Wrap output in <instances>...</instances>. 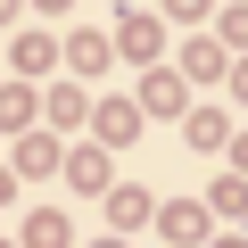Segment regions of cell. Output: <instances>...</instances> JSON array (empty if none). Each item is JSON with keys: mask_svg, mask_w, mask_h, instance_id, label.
<instances>
[{"mask_svg": "<svg viewBox=\"0 0 248 248\" xmlns=\"http://www.w3.org/2000/svg\"><path fill=\"white\" fill-rule=\"evenodd\" d=\"M108 50H124V58L141 66V58H157V50H166V25H157V17H141V9H124V17H116V42H108Z\"/></svg>", "mask_w": 248, "mask_h": 248, "instance_id": "6da1fadb", "label": "cell"}, {"mask_svg": "<svg viewBox=\"0 0 248 248\" xmlns=\"http://www.w3.org/2000/svg\"><path fill=\"white\" fill-rule=\"evenodd\" d=\"M91 124H99V141H108V149H124V141H141V108H133V99H108V108H99Z\"/></svg>", "mask_w": 248, "mask_h": 248, "instance_id": "7a4b0ae2", "label": "cell"}, {"mask_svg": "<svg viewBox=\"0 0 248 248\" xmlns=\"http://www.w3.org/2000/svg\"><path fill=\"white\" fill-rule=\"evenodd\" d=\"M232 58H223V42H182V83H215Z\"/></svg>", "mask_w": 248, "mask_h": 248, "instance_id": "3957f363", "label": "cell"}, {"mask_svg": "<svg viewBox=\"0 0 248 248\" xmlns=\"http://www.w3.org/2000/svg\"><path fill=\"white\" fill-rule=\"evenodd\" d=\"M182 141H190V149H223V141H232V124H223L215 108H190V116H182Z\"/></svg>", "mask_w": 248, "mask_h": 248, "instance_id": "277c9868", "label": "cell"}, {"mask_svg": "<svg viewBox=\"0 0 248 248\" xmlns=\"http://www.w3.org/2000/svg\"><path fill=\"white\" fill-rule=\"evenodd\" d=\"M108 215H116V232H133V223H149L157 207H149V190H133V182H124V190H108Z\"/></svg>", "mask_w": 248, "mask_h": 248, "instance_id": "5b68a950", "label": "cell"}, {"mask_svg": "<svg viewBox=\"0 0 248 248\" xmlns=\"http://www.w3.org/2000/svg\"><path fill=\"white\" fill-rule=\"evenodd\" d=\"M133 108H157V116H174V108H182V75H149Z\"/></svg>", "mask_w": 248, "mask_h": 248, "instance_id": "8992f818", "label": "cell"}, {"mask_svg": "<svg viewBox=\"0 0 248 248\" xmlns=\"http://www.w3.org/2000/svg\"><path fill=\"white\" fill-rule=\"evenodd\" d=\"M42 116H50V124H83V116H91V99H83L75 83H58V91L42 99Z\"/></svg>", "mask_w": 248, "mask_h": 248, "instance_id": "52a82bcc", "label": "cell"}, {"mask_svg": "<svg viewBox=\"0 0 248 248\" xmlns=\"http://www.w3.org/2000/svg\"><path fill=\"white\" fill-rule=\"evenodd\" d=\"M66 66H75V75L108 66V33H75V42H66Z\"/></svg>", "mask_w": 248, "mask_h": 248, "instance_id": "ba28073f", "label": "cell"}, {"mask_svg": "<svg viewBox=\"0 0 248 248\" xmlns=\"http://www.w3.org/2000/svg\"><path fill=\"white\" fill-rule=\"evenodd\" d=\"M17 166H25V174H50V166H58V141H50V133H25V141H17Z\"/></svg>", "mask_w": 248, "mask_h": 248, "instance_id": "9c48e42d", "label": "cell"}, {"mask_svg": "<svg viewBox=\"0 0 248 248\" xmlns=\"http://www.w3.org/2000/svg\"><path fill=\"white\" fill-rule=\"evenodd\" d=\"M66 182H75V190H99V182H108V157H99V149H75V157H66Z\"/></svg>", "mask_w": 248, "mask_h": 248, "instance_id": "30bf717a", "label": "cell"}, {"mask_svg": "<svg viewBox=\"0 0 248 248\" xmlns=\"http://www.w3.org/2000/svg\"><path fill=\"white\" fill-rule=\"evenodd\" d=\"M25 116H33V91H25V83H9V91H0V133H17Z\"/></svg>", "mask_w": 248, "mask_h": 248, "instance_id": "8fae6325", "label": "cell"}, {"mask_svg": "<svg viewBox=\"0 0 248 248\" xmlns=\"http://www.w3.org/2000/svg\"><path fill=\"white\" fill-rule=\"evenodd\" d=\"M50 58H58V50H50V33H17V66H25V75H42Z\"/></svg>", "mask_w": 248, "mask_h": 248, "instance_id": "7c38bea8", "label": "cell"}, {"mask_svg": "<svg viewBox=\"0 0 248 248\" xmlns=\"http://www.w3.org/2000/svg\"><path fill=\"white\" fill-rule=\"evenodd\" d=\"M25 248H66V215H33L25 223Z\"/></svg>", "mask_w": 248, "mask_h": 248, "instance_id": "4fadbf2b", "label": "cell"}, {"mask_svg": "<svg viewBox=\"0 0 248 248\" xmlns=\"http://www.w3.org/2000/svg\"><path fill=\"white\" fill-rule=\"evenodd\" d=\"M166 232H174V240H199V232H207V207H166Z\"/></svg>", "mask_w": 248, "mask_h": 248, "instance_id": "5bb4252c", "label": "cell"}, {"mask_svg": "<svg viewBox=\"0 0 248 248\" xmlns=\"http://www.w3.org/2000/svg\"><path fill=\"white\" fill-rule=\"evenodd\" d=\"M215 215H248V182H215Z\"/></svg>", "mask_w": 248, "mask_h": 248, "instance_id": "9a60e30c", "label": "cell"}, {"mask_svg": "<svg viewBox=\"0 0 248 248\" xmlns=\"http://www.w3.org/2000/svg\"><path fill=\"white\" fill-rule=\"evenodd\" d=\"M223 42H232V50H248V9H223Z\"/></svg>", "mask_w": 248, "mask_h": 248, "instance_id": "2e32d148", "label": "cell"}, {"mask_svg": "<svg viewBox=\"0 0 248 248\" xmlns=\"http://www.w3.org/2000/svg\"><path fill=\"white\" fill-rule=\"evenodd\" d=\"M166 17H182V25H190V17H207V0H166Z\"/></svg>", "mask_w": 248, "mask_h": 248, "instance_id": "e0dca14e", "label": "cell"}, {"mask_svg": "<svg viewBox=\"0 0 248 248\" xmlns=\"http://www.w3.org/2000/svg\"><path fill=\"white\" fill-rule=\"evenodd\" d=\"M33 9H50V17H66V9H75V0H33Z\"/></svg>", "mask_w": 248, "mask_h": 248, "instance_id": "ac0fdd59", "label": "cell"}, {"mask_svg": "<svg viewBox=\"0 0 248 248\" xmlns=\"http://www.w3.org/2000/svg\"><path fill=\"white\" fill-rule=\"evenodd\" d=\"M232 91H240V99H248V58H240V75H232Z\"/></svg>", "mask_w": 248, "mask_h": 248, "instance_id": "d6986e66", "label": "cell"}, {"mask_svg": "<svg viewBox=\"0 0 248 248\" xmlns=\"http://www.w3.org/2000/svg\"><path fill=\"white\" fill-rule=\"evenodd\" d=\"M17 9H25V0H0V25H9V17H17Z\"/></svg>", "mask_w": 248, "mask_h": 248, "instance_id": "ffe728a7", "label": "cell"}, {"mask_svg": "<svg viewBox=\"0 0 248 248\" xmlns=\"http://www.w3.org/2000/svg\"><path fill=\"white\" fill-rule=\"evenodd\" d=\"M0 199H17V174H0Z\"/></svg>", "mask_w": 248, "mask_h": 248, "instance_id": "44dd1931", "label": "cell"}, {"mask_svg": "<svg viewBox=\"0 0 248 248\" xmlns=\"http://www.w3.org/2000/svg\"><path fill=\"white\" fill-rule=\"evenodd\" d=\"M223 248H248V240H223Z\"/></svg>", "mask_w": 248, "mask_h": 248, "instance_id": "7402d4cb", "label": "cell"}, {"mask_svg": "<svg viewBox=\"0 0 248 248\" xmlns=\"http://www.w3.org/2000/svg\"><path fill=\"white\" fill-rule=\"evenodd\" d=\"M99 248H124V240H99Z\"/></svg>", "mask_w": 248, "mask_h": 248, "instance_id": "603a6c76", "label": "cell"}]
</instances>
